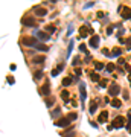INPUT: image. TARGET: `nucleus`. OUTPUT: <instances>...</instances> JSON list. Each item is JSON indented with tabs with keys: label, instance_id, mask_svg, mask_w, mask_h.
I'll return each mask as SVG.
<instances>
[{
	"label": "nucleus",
	"instance_id": "obj_1",
	"mask_svg": "<svg viewBox=\"0 0 131 137\" xmlns=\"http://www.w3.org/2000/svg\"><path fill=\"white\" fill-rule=\"evenodd\" d=\"M22 43L28 47H35L38 44V38H34V37H23L22 38Z\"/></svg>",
	"mask_w": 131,
	"mask_h": 137
},
{
	"label": "nucleus",
	"instance_id": "obj_2",
	"mask_svg": "<svg viewBox=\"0 0 131 137\" xmlns=\"http://www.w3.org/2000/svg\"><path fill=\"white\" fill-rule=\"evenodd\" d=\"M32 12H34L35 15H38V17H46V15H47V9L43 8V5L34 6V8H32Z\"/></svg>",
	"mask_w": 131,
	"mask_h": 137
},
{
	"label": "nucleus",
	"instance_id": "obj_3",
	"mask_svg": "<svg viewBox=\"0 0 131 137\" xmlns=\"http://www.w3.org/2000/svg\"><path fill=\"white\" fill-rule=\"evenodd\" d=\"M93 34V29L88 26V25H85V26H81L79 28V37L81 38H87L88 35H91Z\"/></svg>",
	"mask_w": 131,
	"mask_h": 137
},
{
	"label": "nucleus",
	"instance_id": "obj_4",
	"mask_svg": "<svg viewBox=\"0 0 131 137\" xmlns=\"http://www.w3.org/2000/svg\"><path fill=\"white\" fill-rule=\"evenodd\" d=\"M125 126V119L122 116H117V117H114V120H113V125H111V128H116V129H119V128H123Z\"/></svg>",
	"mask_w": 131,
	"mask_h": 137
},
{
	"label": "nucleus",
	"instance_id": "obj_5",
	"mask_svg": "<svg viewBox=\"0 0 131 137\" xmlns=\"http://www.w3.org/2000/svg\"><path fill=\"white\" fill-rule=\"evenodd\" d=\"M119 12H122L120 15H122V18L123 20H128V18H131V8H126V6H119V9H117Z\"/></svg>",
	"mask_w": 131,
	"mask_h": 137
},
{
	"label": "nucleus",
	"instance_id": "obj_6",
	"mask_svg": "<svg viewBox=\"0 0 131 137\" xmlns=\"http://www.w3.org/2000/svg\"><path fill=\"white\" fill-rule=\"evenodd\" d=\"M22 25H23V26H28V28L35 26V20H34V17H31V15L23 17V18H22Z\"/></svg>",
	"mask_w": 131,
	"mask_h": 137
},
{
	"label": "nucleus",
	"instance_id": "obj_7",
	"mask_svg": "<svg viewBox=\"0 0 131 137\" xmlns=\"http://www.w3.org/2000/svg\"><path fill=\"white\" fill-rule=\"evenodd\" d=\"M120 91H122V90H120V87H119L116 82H114V84H111V85L108 87V93H110V96H114V97H116Z\"/></svg>",
	"mask_w": 131,
	"mask_h": 137
},
{
	"label": "nucleus",
	"instance_id": "obj_8",
	"mask_svg": "<svg viewBox=\"0 0 131 137\" xmlns=\"http://www.w3.org/2000/svg\"><path fill=\"white\" fill-rule=\"evenodd\" d=\"M35 35L38 37V40H40L41 43H46V41H49V40H50V35H49L47 32H43V31H37V32H35Z\"/></svg>",
	"mask_w": 131,
	"mask_h": 137
},
{
	"label": "nucleus",
	"instance_id": "obj_9",
	"mask_svg": "<svg viewBox=\"0 0 131 137\" xmlns=\"http://www.w3.org/2000/svg\"><path fill=\"white\" fill-rule=\"evenodd\" d=\"M79 93H81V102L87 101V90H85V84L79 82Z\"/></svg>",
	"mask_w": 131,
	"mask_h": 137
},
{
	"label": "nucleus",
	"instance_id": "obj_10",
	"mask_svg": "<svg viewBox=\"0 0 131 137\" xmlns=\"http://www.w3.org/2000/svg\"><path fill=\"white\" fill-rule=\"evenodd\" d=\"M55 125H57V126H69L70 125V120L67 119V117H61V119H58L57 122H55Z\"/></svg>",
	"mask_w": 131,
	"mask_h": 137
},
{
	"label": "nucleus",
	"instance_id": "obj_11",
	"mask_svg": "<svg viewBox=\"0 0 131 137\" xmlns=\"http://www.w3.org/2000/svg\"><path fill=\"white\" fill-rule=\"evenodd\" d=\"M99 41H101V38H99L98 35H93V37L90 38V41H88V44H90L91 47H99Z\"/></svg>",
	"mask_w": 131,
	"mask_h": 137
},
{
	"label": "nucleus",
	"instance_id": "obj_12",
	"mask_svg": "<svg viewBox=\"0 0 131 137\" xmlns=\"http://www.w3.org/2000/svg\"><path fill=\"white\" fill-rule=\"evenodd\" d=\"M44 61H46V58L43 55H35V56H32V63L34 64H43Z\"/></svg>",
	"mask_w": 131,
	"mask_h": 137
},
{
	"label": "nucleus",
	"instance_id": "obj_13",
	"mask_svg": "<svg viewBox=\"0 0 131 137\" xmlns=\"http://www.w3.org/2000/svg\"><path fill=\"white\" fill-rule=\"evenodd\" d=\"M96 108H98V101H91V104L88 107V113L90 114H95L96 113Z\"/></svg>",
	"mask_w": 131,
	"mask_h": 137
},
{
	"label": "nucleus",
	"instance_id": "obj_14",
	"mask_svg": "<svg viewBox=\"0 0 131 137\" xmlns=\"http://www.w3.org/2000/svg\"><path fill=\"white\" fill-rule=\"evenodd\" d=\"M107 119H108V111H102L98 117V122L102 123V122H107Z\"/></svg>",
	"mask_w": 131,
	"mask_h": 137
},
{
	"label": "nucleus",
	"instance_id": "obj_15",
	"mask_svg": "<svg viewBox=\"0 0 131 137\" xmlns=\"http://www.w3.org/2000/svg\"><path fill=\"white\" fill-rule=\"evenodd\" d=\"M41 93H43V96H49L50 94V85H49V82L44 84V87L41 88Z\"/></svg>",
	"mask_w": 131,
	"mask_h": 137
},
{
	"label": "nucleus",
	"instance_id": "obj_16",
	"mask_svg": "<svg viewBox=\"0 0 131 137\" xmlns=\"http://www.w3.org/2000/svg\"><path fill=\"white\" fill-rule=\"evenodd\" d=\"M35 49H37V50H41V52H47V50H49V47H47L44 43H38V44L35 46Z\"/></svg>",
	"mask_w": 131,
	"mask_h": 137
},
{
	"label": "nucleus",
	"instance_id": "obj_17",
	"mask_svg": "<svg viewBox=\"0 0 131 137\" xmlns=\"http://www.w3.org/2000/svg\"><path fill=\"white\" fill-rule=\"evenodd\" d=\"M90 79L95 81V82H101V76H99L96 72H93V73H90Z\"/></svg>",
	"mask_w": 131,
	"mask_h": 137
},
{
	"label": "nucleus",
	"instance_id": "obj_18",
	"mask_svg": "<svg viewBox=\"0 0 131 137\" xmlns=\"http://www.w3.org/2000/svg\"><path fill=\"white\" fill-rule=\"evenodd\" d=\"M63 69H64V64H60V66H58L57 69H53V70H52V76L55 78V76H57V75H58V73H60V72H61Z\"/></svg>",
	"mask_w": 131,
	"mask_h": 137
},
{
	"label": "nucleus",
	"instance_id": "obj_19",
	"mask_svg": "<svg viewBox=\"0 0 131 137\" xmlns=\"http://www.w3.org/2000/svg\"><path fill=\"white\" fill-rule=\"evenodd\" d=\"M105 69H107L108 73H111V72H114V70H116V66H114L113 63H108V64L105 66Z\"/></svg>",
	"mask_w": 131,
	"mask_h": 137
},
{
	"label": "nucleus",
	"instance_id": "obj_20",
	"mask_svg": "<svg viewBox=\"0 0 131 137\" xmlns=\"http://www.w3.org/2000/svg\"><path fill=\"white\" fill-rule=\"evenodd\" d=\"M110 104H111V107H114V108H120V105H122V102L119 99H113Z\"/></svg>",
	"mask_w": 131,
	"mask_h": 137
},
{
	"label": "nucleus",
	"instance_id": "obj_21",
	"mask_svg": "<svg viewBox=\"0 0 131 137\" xmlns=\"http://www.w3.org/2000/svg\"><path fill=\"white\" fill-rule=\"evenodd\" d=\"M122 49H119V47H116V49H113V52H111V56H120L122 55Z\"/></svg>",
	"mask_w": 131,
	"mask_h": 137
},
{
	"label": "nucleus",
	"instance_id": "obj_22",
	"mask_svg": "<svg viewBox=\"0 0 131 137\" xmlns=\"http://www.w3.org/2000/svg\"><path fill=\"white\" fill-rule=\"evenodd\" d=\"M61 97L64 99V102L67 104V102H69V91H67V90H63V91H61Z\"/></svg>",
	"mask_w": 131,
	"mask_h": 137
},
{
	"label": "nucleus",
	"instance_id": "obj_23",
	"mask_svg": "<svg viewBox=\"0 0 131 137\" xmlns=\"http://www.w3.org/2000/svg\"><path fill=\"white\" fill-rule=\"evenodd\" d=\"M44 29H46V32H47L49 35H50V34H53L55 31H57V28H55V26H50V25H49V26H46Z\"/></svg>",
	"mask_w": 131,
	"mask_h": 137
},
{
	"label": "nucleus",
	"instance_id": "obj_24",
	"mask_svg": "<svg viewBox=\"0 0 131 137\" xmlns=\"http://www.w3.org/2000/svg\"><path fill=\"white\" fill-rule=\"evenodd\" d=\"M55 104V99H53V97H47V99H46V107H52Z\"/></svg>",
	"mask_w": 131,
	"mask_h": 137
},
{
	"label": "nucleus",
	"instance_id": "obj_25",
	"mask_svg": "<svg viewBox=\"0 0 131 137\" xmlns=\"http://www.w3.org/2000/svg\"><path fill=\"white\" fill-rule=\"evenodd\" d=\"M76 117H78V114H76V113H70V114L67 116V119L72 122V120H76Z\"/></svg>",
	"mask_w": 131,
	"mask_h": 137
},
{
	"label": "nucleus",
	"instance_id": "obj_26",
	"mask_svg": "<svg viewBox=\"0 0 131 137\" xmlns=\"http://www.w3.org/2000/svg\"><path fill=\"white\" fill-rule=\"evenodd\" d=\"M95 69H96V70H102V69H104V64L99 63V61H95Z\"/></svg>",
	"mask_w": 131,
	"mask_h": 137
},
{
	"label": "nucleus",
	"instance_id": "obj_27",
	"mask_svg": "<svg viewBox=\"0 0 131 137\" xmlns=\"http://www.w3.org/2000/svg\"><path fill=\"white\" fill-rule=\"evenodd\" d=\"M70 82H72V78H64V79H63V85H64V87L70 85Z\"/></svg>",
	"mask_w": 131,
	"mask_h": 137
},
{
	"label": "nucleus",
	"instance_id": "obj_28",
	"mask_svg": "<svg viewBox=\"0 0 131 137\" xmlns=\"http://www.w3.org/2000/svg\"><path fill=\"white\" fill-rule=\"evenodd\" d=\"M34 78H35V79H41V78H43V72H41V70H38V72H35Z\"/></svg>",
	"mask_w": 131,
	"mask_h": 137
},
{
	"label": "nucleus",
	"instance_id": "obj_29",
	"mask_svg": "<svg viewBox=\"0 0 131 137\" xmlns=\"http://www.w3.org/2000/svg\"><path fill=\"white\" fill-rule=\"evenodd\" d=\"M81 63H82V61L79 60V56H75V58H73V63H72V64H73V66H78V64H81Z\"/></svg>",
	"mask_w": 131,
	"mask_h": 137
},
{
	"label": "nucleus",
	"instance_id": "obj_30",
	"mask_svg": "<svg viewBox=\"0 0 131 137\" xmlns=\"http://www.w3.org/2000/svg\"><path fill=\"white\" fill-rule=\"evenodd\" d=\"M60 114H61V110H60V108H57L55 111H52V117H58Z\"/></svg>",
	"mask_w": 131,
	"mask_h": 137
},
{
	"label": "nucleus",
	"instance_id": "obj_31",
	"mask_svg": "<svg viewBox=\"0 0 131 137\" xmlns=\"http://www.w3.org/2000/svg\"><path fill=\"white\" fill-rule=\"evenodd\" d=\"M79 52H84V53H87V46H85V44H81V46H79Z\"/></svg>",
	"mask_w": 131,
	"mask_h": 137
},
{
	"label": "nucleus",
	"instance_id": "obj_32",
	"mask_svg": "<svg viewBox=\"0 0 131 137\" xmlns=\"http://www.w3.org/2000/svg\"><path fill=\"white\" fill-rule=\"evenodd\" d=\"M72 49H73V41H70V44H69V50H67V56H70V52H72Z\"/></svg>",
	"mask_w": 131,
	"mask_h": 137
},
{
	"label": "nucleus",
	"instance_id": "obj_33",
	"mask_svg": "<svg viewBox=\"0 0 131 137\" xmlns=\"http://www.w3.org/2000/svg\"><path fill=\"white\" fill-rule=\"evenodd\" d=\"M108 82H107V79H101V82H99V87H105Z\"/></svg>",
	"mask_w": 131,
	"mask_h": 137
},
{
	"label": "nucleus",
	"instance_id": "obj_34",
	"mask_svg": "<svg viewBox=\"0 0 131 137\" xmlns=\"http://www.w3.org/2000/svg\"><path fill=\"white\" fill-rule=\"evenodd\" d=\"M6 81H8V84H11V85H12V84L15 82V81H14V78H12V76H8V79H6Z\"/></svg>",
	"mask_w": 131,
	"mask_h": 137
},
{
	"label": "nucleus",
	"instance_id": "obj_35",
	"mask_svg": "<svg viewBox=\"0 0 131 137\" xmlns=\"http://www.w3.org/2000/svg\"><path fill=\"white\" fill-rule=\"evenodd\" d=\"M102 53H104L105 56H111V52H108V49H104V50H102Z\"/></svg>",
	"mask_w": 131,
	"mask_h": 137
},
{
	"label": "nucleus",
	"instance_id": "obj_36",
	"mask_svg": "<svg viewBox=\"0 0 131 137\" xmlns=\"http://www.w3.org/2000/svg\"><path fill=\"white\" fill-rule=\"evenodd\" d=\"M113 29H114V26H108L107 28V34H113Z\"/></svg>",
	"mask_w": 131,
	"mask_h": 137
},
{
	"label": "nucleus",
	"instance_id": "obj_37",
	"mask_svg": "<svg viewBox=\"0 0 131 137\" xmlns=\"http://www.w3.org/2000/svg\"><path fill=\"white\" fill-rule=\"evenodd\" d=\"M117 64H119V66H123V64H125V60H123V58H119V61H117Z\"/></svg>",
	"mask_w": 131,
	"mask_h": 137
},
{
	"label": "nucleus",
	"instance_id": "obj_38",
	"mask_svg": "<svg viewBox=\"0 0 131 137\" xmlns=\"http://www.w3.org/2000/svg\"><path fill=\"white\" fill-rule=\"evenodd\" d=\"M119 43H120V44H126V41H125V38L119 37Z\"/></svg>",
	"mask_w": 131,
	"mask_h": 137
},
{
	"label": "nucleus",
	"instance_id": "obj_39",
	"mask_svg": "<svg viewBox=\"0 0 131 137\" xmlns=\"http://www.w3.org/2000/svg\"><path fill=\"white\" fill-rule=\"evenodd\" d=\"M90 60H91V56H90V55H88V53H87V55H85V60H84V61H85V63H88V61H90Z\"/></svg>",
	"mask_w": 131,
	"mask_h": 137
},
{
	"label": "nucleus",
	"instance_id": "obj_40",
	"mask_svg": "<svg viewBox=\"0 0 131 137\" xmlns=\"http://www.w3.org/2000/svg\"><path fill=\"white\" fill-rule=\"evenodd\" d=\"M75 75L79 76V75H81V69H75Z\"/></svg>",
	"mask_w": 131,
	"mask_h": 137
},
{
	"label": "nucleus",
	"instance_id": "obj_41",
	"mask_svg": "<svg viewBox=\"0 0 131 137\" xmlns=\"http://www.w3.org/2000/svg\"><path fill=\"white\" fill-rule=\"evenodd\" d=\"M129 47H131V38H129V40H128V41H126V49H128V50H129Z\"/></svg>",
	"mask_w": 131,
	"mask_h": 137
},
{
	"label": "nucleus",
	"instance_id": "obj_42",
	"mask_svg": "<svg viewBox=\"0 0 131 137\" xmlns=\"http://www.w3.org/2000/svg\"><path fill=\"white\" fill-rule=\"evenodd\" d=\"M93 5H95V3H93V2H91V3H87V5H85V6H84V8H91V6H93Z\"/></svg>",
	"mask_w": 131,
	"mask_h": 137
},
{
	"label": "nucleus",
	"instance_id": "obj_43",
	"mask_svg": "<svg viewBox=\"0 0 131 137\" xmlns=\"http://www.w3.org/2000/svg\"><path fill=\"white\" fill-rule=\"evenodd\" d=\"M128 79H129V81H131V73H128Z\"/></svg>",
	"mask_w": 131,
	"mask_h": 137
},
{
	"label": "nucleus",
	"instance_id": "obj_44",
	"mask_svg": "<svg viewBox=\"0 0 131 137\" xmlns=\"http://www.w3.org/2000/svg\"><path fill=\"white\" fill-rule=\"evenodd\" d=\"M128 129H129V134H131V125H128Z\"/></svg>",
	"mask_w": 131,
	"mask_h": 137
}]
</instances>
